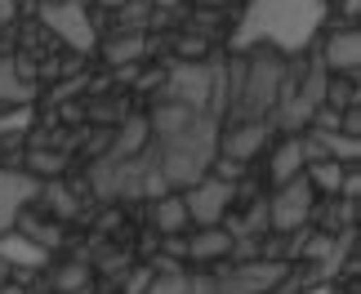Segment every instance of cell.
<instances>
[{
    "label": "cell",
    "mask_w": 361,
    "mask_h": 294,
    "mask_svg": "<svg viewBox=\"0 0 361 294\" xmlns=\"http://www.w3.org/2000/svg\"><path fill=\"white\" fill-rule=\"evenodd\" d=\"M147 54V36L143 32H121L103 45V63L107 67H138Z\"/></svg>",
    "instance_id": "obj_14"
},
{
    "label": "cell",
    "mask_w": 361,
    "mask_h": 294,
    "mask_svg": "<svg viewBox=\"0 0 361 294\" xmlns=\"http://www.w3.org/2000/svg\"><path fill=\"white\" fill-rule=\"evenodd\" d=\"M143 147H147V116H134V121H125V125H121V134H116L112 152H107L99 165H125V161L143 157Z\"/></svg>",
    "instance_id": "obj_12"
},
{
    "label": "cell",
    "mask_w": 361,
    "mask_h": 294,
    "mask_svg": "<svg viewBox=\"0 0 361 294\" xmlns=\"http://www.w3.org/2000/svg\"><path fill=\"white\" fill-rule=\"evenodd\" d=\"M317 59H322L326 72L357 80V72H361V32L357 27H335V32L326 36V45H322Z\"/></svg>",
    "instance_id": "obj_7"
},
{
    "label": "cell",
    "mask_w": 361,
    "mask_h": 294,
    "mask_svg": "<svg viewBox=\"0 0 361 294\" xmlns=\"http://www.w3.org/2000/svg\"><path fill=\"white\" fill-rule=\"evenodd\" d=\"M152 219H157V228H161L165 236L183 232V228H188V209H183V196H174V192L157 196V209H152Z\"/></svg>",
    "instance_id": "obj_16"
},
{
    "label": "cell",
    "mask_w": 361,
    "mask_h": 294,
    "mask_svg": "<svg viewBox=\"0 0 361 294\" xmlns=\"http://www.w3.org/2000/svg\"><path fill=\"white\" fill-rule=\"evenodd\" d=\"M40 5H45V0H40Z\"/></svg>",
    "instance_id": "obj_32"
},
{
    "label": "cell",
    "mask_w": 361,
    "mask_h": 294,
    "mask_svg": "<svg viewBox=\"0 0 361 294\" xmlns=\"http://www.w3.org/2000/svg\"><path fill=\"white\" fill-rule=\"evenodd\" d=\"M263 209H268L272 232H299L303 223H308V214H312V183L303 174L290 178V183L276 188V196Z\"/></svg>",
    "instance_id": "obj_6"
},
{
    "label": "cell",
    "mask_w": 361,
    "mask_h": 294,
    "mask_svg": "<svg viewBox=\"0 0 361 294\" xmlns=\"http://www.w3.org/2000/svg\"><path fill=\"white\" fill-rule=\"evenodd\" d=\"M322 107H330V111H348V107H357V80L353 76H335V80H326V103Z\"/></svg>",
    "instance_id": "obj_17"
},
{
    "label": "cell",
    "mask_w": 361,
    "mask_h": 294,
    "mask_svg": "<svg viewBox=\"0 0 361 294\" xmlns=\"http://www.w3.org/2000/svg\"><path fill=\"white\" fill-rule=\"evenodd\" d=\"M183 294H214V281H197V276H188V290Z\"/></svg>",
    "instance_id": "obj_27"
},
{
    "label": "cell",
    "mask_w": 361,
    "mask_h": 294,
    "mask_svg": "<svg viewBox=\"0 0 361 294\" xmlns=\"http://www.w3.org/2000/svg\"><path fill=\"white\" fill-rule=\"evenodd\" d=\"M36 103V76L23 59H0V107H32Z\"/></svg>",
    "instance_id": "obj_10"
},
{
    "label": "cell",
    "mask_w": 361,
    "mask_h": 294,
    "mask_svg": "<svg viewBox=\"0 0 361 294\" xmlns=\"http://www.w3.org/2000/svg\"><path fill=\"white\" fill-rule=\"evenodd\" d=\"M27 161H32V170H27L32 178H54L67 170V157H59V152H32Z\"/></svg>",
    "instance_id": "obj_21"
},
{
    "label": "cell",
    "mask_w": 361,
    "mask_h": 294,
    "mask_svg": "<svg viewBox=\"0 0 361 294\" xmlns=\"http://www.w3.org/2000/svg\"><path fill=\"white\" fill-rule=\"evenodd\" d=\"M326 27V0H250L245 13L232 27V54L272 49L281 59L308 54L317 32Z\"/></svg>",
    "instance_id": "obj_1"
},
{
    "label": "cell",
    "mask_w": 361,
    "mask_h": 294,
    "mask_svg": "<svg viewBox=\"0 0 361 294\" xmlns=\"http://www.w3.org/2000/svg\"><path fill=\"white\" fill-rule=\"evenodd\" d=\"M183 250H188V259L210 263V259L232 255V250H237V241H232V232H224V228H201V232H192V241H188Z\"/></svg>",
    "instance_id": "obj_13"
},
{
    "label": "cell",
    "mask_w": 361,
    "mask_h": 294,
    "mask_svg": "<svg viewBox=\"0 0 361 294\" xmlns=\"http://www.w3.org/2000/svg\"><path fill=\"white\" fill-rule=\"evenodd\" d=\"M5 272H9V268H5V263H0V281H5Z\"/></svg>",
    "instance_id": "obj_31"
},
{
    "label": "cell",
    "mask_w": 361,
    "mask_h": 294,
    "mask_svg": "<svg viewBox=\"0 0 361 294\" xmlns=\"http://www.w3.org/2000/svg\"><path fill=\"white\" fill-rule=\"evenodd\" d=\"M303 165H308V152H303V138L295 134V138H286V143L272 152V183L281 188V183H290V178H299Z\"/></svg>",
    "instance_id": "obj_15"
},
{
    "label": "cell",
    "mask_w": 361,
    "mask_h": 294,
    "mask_svg": "<svg viewBox=\"0 0 361 294\" xmlns=\"http://www.w3.org/2000/svg\"><path fill=\"white\" fill-rule=\"evenodd\" d=\"M303 178H308L312 188L339 192V183H343V165H339V161H312V165H308V174H303Z\"/></svg>",
    "instance_id": "obj_18"
},
{
    "label": "cell",
    "mask_w": 361,
    "mask_h": 294,
    "mask_svg": "<svg viewBox=\"0 0 361 294\" xmlns=\"http://www.w3.org/2000/svg\"><path fill=\"white\" fill-rule=\"evenodd\" d=\"M357 13H361V0H339V27H357Z\"/></svg>",
    "instance_id": "obj_25"
},
{
    "label": "cell",
    "mask_w": 361,
    "mask_h": 294,
    "mask_svg": "<svg viewBox=\"0 0 361 294\" xmlns=\"http://www.w3.org/2000/svg\"><path fill=\"white\" fill-rule=\"evenodd\" d=\"M232 196H237V188H232V183H224V178H214V174H205L201 183L183 188L188 223H197V228H219V223L228 219Z\"/></svg>",
    "instance_id": "obj_5"
},
{
    "label": "cell",
    "mask_w": 361,
    "mask_h": 294,
    "mask_svg": "<svg viewBox=\"0 0 361 294\" xmlns=\"http://www.w3.org/2000/svg\"><path fill=\"white\" fill-rule=\"evenodd\" d=\"M23 236H32L40 250H54V245H59V228H49V223H23Z\"/></svg>",
    "instance_id": "obj_23"
},
{
    "label": "cell",
    "mask_w": 361,
    "mask_h": 294,
    "mask_svg": "<svg viewBox=\"0 0 361 294\" xmlns=\"http://www.w3.org/2000/svg\"><path fill=\"white\" fill-rule=\"evenodd\" d=\"M40 192V183L32 174H18V170H0V236L13 232V223L23 219L27 201Z\"/></svg>",
    "instance_id": "obj_8"
},
{
    "label": "cell",
    "mask_w": 361,
    "mask_h": 294,
    "mask_svg": "<svg viewBox=\"0 0 361 294\" xmlns=\"http://www.w3.org/2000/svg\"><path fill=\"white\" fill-rule=\"evenodd\" d=\"M303 294H330V290H326V286H322V290H303Z\"/></svg>",
    "instance_id": "obj_30"
},
{
    "label": "cell",
    "mask_w": 361,
    "mask_h": 294,
    "mask_svg": "<svg viewBox=\"0 0 361 294\" xmlns=\"http://www.w3.org/2000/svg\"><path fill=\"white\" fill-rule=\"evenodd\" d=\"M170 5H178V0H152V9H170Z\"/></svg>",
    "instance_id": "obj_28"
},
{
    "label": "cell",
    "mask_w": 361,
    "mask_h": 294,
    "mask_svg": "<svg viewBox=\"0 0 361 294\" xmlns=\"http://www.w3.org/2000/svg\"><path fill=\"white\" fill-rule=\"evenodd\" d=\"M152 13H157L152 0H125V5H121V32H143Z\"/></svg>",
    "instance_id": "obj_20"
},
{
    "label": "cell",
    "mask_w": 361,
    "mask_h": 294,
    "mask_svg": "<svg viewBox=\"0 0 361 294\" xmlns=\"http://www.w3.org/2000/svg\"><path fill=\"white\" fill-rule=\"evenodd\" d=\"M286 67H290V59H281V54H272V49L232 54V63L224 67L232 121H268L276 98H281Z\"/></svg>",
    "instance_id": "obj_2"
},
{
    "label": "cell",
    "mask_w": 361,
    "mask_h": 294,
    "mask_svg": "<svg viewBox=\"0 0 361 294\" xmlns=\"http://www.w3.org/2000/svg\"><path fill=\"white\" fill-rule=\"evenodd\" d=\"M13 13H18V0H0V27H9Z\"/></svg>",
    "instance_id": "obj_26"
},
{
    "label": "cell",
    "mask_w": 361,
    "mask_h": 294,
    "mask_svg": "<svg viewBox=\"0 0 361 294\" xmlns=\"http://www.w3.org/2000/svg\"><path fill=\"white\" fill-rule=\"evenodd\" d=\"M40 23H45V32H54L76 54H94V45H99L94 9L80 5V0H45V5H40Z\"/></svg>",
    "instance_id": "obj_4"
},
{
    "label": "cell",
    "mask_w": 361,
    "mask_h": 294,
    "mask_svg": "<svg viewBox=\"0 0 361 294\" xmlns=\"http://www.w3.org/2000/svg\"><path fill=\"white\" fill-rule=\"evenodd\" d=\"M152 281H157V272H152V268L134 272V276H130V286H125V294H147V286H152Z\"/></svg>",
    "instance_id": "obj_24"
},
{
    "label": "cell",
    "mask_w": 361,
    "mask_h": 294,
    "mask_svg": "<svg viewBox=\"0 0 361 294\" xmlns=\"http://www.w3.org/2000/svg\"><path fill=\"white\" fill-rule=\"evenodd\" d=\"M0 294H23V290L18 286H0Z\"/></svg>",
    "instance_id": "obj_29"
},
{
    "label": "cell",
    "mask_w": 361,
    "mask_h": 294,
    "mask_svg": "<svg viewBox=\"0 0 361 294\" xmlns=\"http://www.w3.org/2000/svg\"><path fill=\"white\" fill-rule=\"evenodd\" d=\"M32 125H36V103L32 107H0V134L5 138L32 130Z\"/></svg>",
    "instance_id": "obj_19"
},
{
    "label": "cell",
    "mask_w": 361,
    "mask_h": 294,
    "mask_svg": "<svg viewBox=\"0 0 361 294\" xmlns=\"http://www.w3.org/2000/svg\"><path fill=\"white\" fill-rule=\"evenodd\" d=\"M85 281H90V268H85V263H67V268H59V272H54V286H59L63 294L80 290Z\"/></svg>",
    "instance_id": "obj_22"
},
{
    "label": "cell",
    "mask_w": 361,
    "mask_h": 294,
    "mask_svg": "<svg viewBox=\"0 0 361 294\" xmlns=\"http://www.w3.org/2000/svg\"><path fill=\"white\" fill-rule=\"evenodd\" d=\"M268 134H272L268 121H232L228 134H219V152H224V161L245 165L263 143H268Z\"/></svg>",
    "instance_id": "obj_9"
},
{
    "label": "cell",
    "mask_w": 361,
    "mask_h": 294,
    "mask_svg": "<svg viewBox=\"0 0 361 294\" xmlns=\"http://www.w3.org/2000/svg\"><path fill=\"white\" fill-rule=\"evenodd\" d=\"M0 263H5V268H45L49 250H40L32 236H23V232H5L0 236Z\"/></svg>",
    "instance_id": "obj_11"
},
{
    "label": "cell",
    "mask_w": 361,
    "mask_h": 294,
    "mask_svg": "<svg viewBox=\"0 0 361 294\" xmlns=\"http://www.w3.org/2000/svg\"><path fill=\"white\" fill-rule=\"evenodd\" d=\"M161 103H178L192 111H205V116H224L228 111V76L224 63H174L170 80H165Z\"/></svg>",
    "instance_id": "obj_3"
}]
</instances>
